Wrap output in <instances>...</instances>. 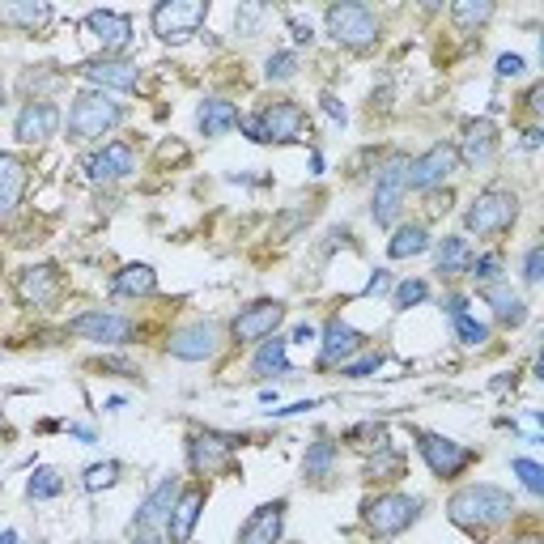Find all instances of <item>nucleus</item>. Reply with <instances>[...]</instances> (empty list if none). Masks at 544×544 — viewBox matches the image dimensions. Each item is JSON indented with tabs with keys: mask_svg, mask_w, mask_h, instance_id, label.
Masks as SVG:
<instances>
[{
	"mask_svg": "<svg viewBox=\"0 0 544 544\" xmlns=\"http://www.w3.org/2000/svg\"><path fill=\"white\" fill-rule=\"evenodd\" d=\"M362 349H366V336L357 332L353 323H345L340 315H332L328 323H323V332H319V366H345Z\"/></svg>",
	"mask_w": 544,
	"mask_h": 544,
	"instance_id": "nucleus-16",
	"label": "nucleus"
},
{
	"mask_svg": "<svg viewBox=\"0 0 544 544\" xmlns=\"http://www.w3.org/2000/svg\"><path fill=\"white\" fill-rule=\"evenodd\" d=\"M264 77L272 85H285L298 77V51H272V56L264 60Z\"/></svg>",
	"mask_w": 544,
	"mask_h": 544,
	"instance_id": "nucleus-37",
	"label": "nucleus"
},
{
	"mask_svg": "<svg viewBox=\"0 0 544 544\" xmlns=\"http://www.w3.org/2000/svg\"><path fill=\"white\" fill-rule=\"evenodd\" d=\"M119 476H124V464H119V459H102V464H90V468L81 472V485L90 489V493H98V489H115Z\"/></svg>",
	"mask_w": 544,
	"mask_h": 544,
	"instance_id": "nucleus-36",
	"label": "nucleus"
},
{
	"mask_svg": "<svg viewBox=\"0 0 544 544\" xmlns=\"http://www.w3.org/2000/svg\"><path fill=\"white\" fill-rule=\"evenodd\" d=\"M515 217H519V196L510 192V187H485V192L468 204L464 226L476 238H493V234H506L515 226Z\"/></svg>",
	"mask_w": 544,
	"mask_h": 544,
	"instance_id": "nucleus-5",
	"label": "nucleus"
},
{
	"mask_svg": "<svg viewBox=\"0 0 544 544\" xmlns=\"http://www.w3.org/2000/svg\"><path fill=\"white\" fill-rule=\"evenodd\" d=\"M442 311H447L451 319L468 315V298H464V294H447V298H442Z\"/></svg>",
	"mask_w": 544,
	"mask_h": 544,
	"instance_id": "nucleus-48",
	"label": "nucleus"
},
{
	"mask_svg": "<svg viewBox=\"0 0 544 544\" xmlns=\"http://www.w3.org/2000/svg\"><path fill=\"white\" fill-rule=\"evenodd\" d=\"M493 17V0H459V5H451V22L459 34H472L476 26H485Z\"/></svg>",
	"mask_w": 544,
	"mask_h": 544,
	"instance_id": "nucleus-34",
	"label": "nucleus"
},
{
	"mask_svg": "<svg viewBox=\"0 0 544 544\" xmlns=\"http://www.w3.org/2000/svg\"><path fill=\"white\" fill-rule=\"evenodd\" d=\"M281 323H285V302H277V298H260V302H251V306H243V311L234 315L230 336L238 340V345H255V340L277 336Z\"/></svg>",
	"mask_w": 544,
	"mask_h": 544,
	"instance_id": "nucleus-12",
	"label": "nucleus"
},
{
	"mask_svg": "<svg viewBox=\"0 0 544 544\" xmlns=\"http://www.w3.org/2000/svg\"><path fill=\"white\" fill-rule=\"evenodd\" d=\"M68 332L90 340V345H128L136 336V323L115 311H85L77 319H68Z\"/></svg>",
	"mask_w": 544,
	"mask_h": 544,
	"instance_id": "nucleus-13",
	"label": "nucleus"
},
{
	"mask_svg": "<svg viewBox=\"0 0 544 544\" xmlns=\"http://www.w3.org/2000/svg\"><path fill=\"white\" fill-rule=\"evenodd\" d=\"M132 544H166V536L158 527H145V532H132Z\"/></svg>",
	"mask_w": 544,
	"mask_h": 544,
	"instance_id": "nucleus-51",
	"label": "nucleus"
},
{
	"mask_svg": "<svg viewBox=\"0 0 544 544\" xmlns=\"http://www.w3.org/2000/svg\"><path fill=\"white\" fill-rule=\"evenodd\" d=\"M77 77L90 81V90H136L141 85V68L124 56H102V60H85L73 68Z\"/></svg>",
	"mask_w": 544,
	"mask_h": 544,
	"instance_id": "nucleus-17",
	"label": "nucleus"
},
{
	"mask_svg": "<svg viewBox=\"0 0 544 544\" xmlns=\"http://www.w3.org/2000/svg\"><path fill=\"white\" fill-rule=\"evenodd\" d=\"M379 289H387V272H374L370 285H366V294H379Z\"/></svg>",
	"mask_w": 544,
	"mask_h": 544,
	"instance_id": "nucleus-55",
	"label": "nucleus"
},
{
	"mask_svg": "<svg viewBox=\"0 0 544 544\" xmlns=\"http://www.w3.org/2000/svg\"><path fill=\"white\" fill-rule=\"evenodd\" d=\"M179 476H162V481L158 485H153L149 489V498L141 502V510H136V515H132V532H145V527H158L166 515H170V506H175V498H179Z\"/></svg>",
	"mask_w": 544,
	"mask_h": 544,
	"instance_id": "nucleus-24",
	"label": "nucleus"
},
{
	"mask_svg": "<svg viewBox=\"0 0 544 544\" xmlns=\"http://www.w3.org/2000/svg\"><path fill=\"white\" fill-rule=\"evenodd\" d=\"M204 22H209V5L204 0H162L153 9V34L162 43H187Z\"/></svg>",
	"mask_w": 544,
	"mask_h": 544,
	"instance_id": "nucleus-7",
	"label": "nucleus"
},
{
	"mask_svg": "<svg viewBox=\"0 0 544 544\" xmlns=\"http://www.w3.org/2000/svg\"><path fill=\"white\" fill-rule=\"evenodd\" d=\"M285 26H289V30H294V39H298V43H311V39H315V30H311V22H298V17H285Z\"/></svg>",
	"mask_w": 544,
	"mask_h": 544,
	"instance_id": "nucleus-49",
	"label": "nucleus"
},
{
	"mask_svg": "<svg viewBox=\"0 0 544 544\" xmlns=\"http://www.w3.org/2000/svg\"><path fill=\"white\" fill-rule=\"evenodd\" d=\"M459 170V158H455V145H430L425 153H417L413 162H408V187L413 192H434V187H442L451 175Z\"/></svg>",
	"mask_w": 544,
	"mask_h": 544,
	"instance_id": "nucleus-15",
	"label": "nucleus"
},
{
	"mask_svg": "<svg viewBox=\"0 0 544 544\" xmlns=\"http://www.w3.org/2000/svg\"><path fill=\"white\" fill-rule=\"evenodd\" d=\"M523 145L536 149V145H540V128H527V132H523Z\"/></svg>",
	"mask_w": 544,
	"mask_h": 544,
	"instance_id": "nucleus-56",
	"label": "nucleus"
},
{
	"mask_svg": "<svg viewBox=\"0 0 544 544\" xmlns=\"http://www.w3.org/2000/svg\"><path fill=\"white\" fill-rule=\"evenodd\" d=\"M281 527H285V498L264 502L251 510L243 527H238V544H277Z\"/></svg>",
	"mask_w": 544,
	"mask_h": 544,
	"instance_id": "nucleus-23",
	"label": "nucleus"
},
{
	"mask_svg": "<svg viewBox=\"0 0 544 544\" xmlns=\"http://www.w3.org/2000/svg\"><path fill=\"white\" fill-rule=\"evenodd\" d=\"M323 111H328L336 124H345V107H340V98L336 94H323Z\"/></svg>",
	"mask_w": 544,
	"mask_h": 544,
	"instance_id": "nucleus-50",
	"label": "nucleus"
},
{
	"mask_svg": "<svg viewBox=\"0 0 544 544\" xmlns=\"http://www.w3.org/2000/svg\"><path fill=\"white\" fill-rule=\"evenodd\" d=\"M515 515V498L498 485H468L447 502V519L468 536H485Z\"/></svg>",
	"mask_w": 544,
	"mask_h": 544,
	"instance_id": "nucleus-1",
	"label": "nucleus"
},
{
	"mask_svg": "<svg viewBox=\"0 0 544 544\" xmlns=\"http://www.w3.org/2000/svg\"><path fill=\"white\" fill-rule=\"evenodd\" d=\"M243 447V434H221V430H192L187 434V464L196 476L226 472L234 451Z\"/></svg>",
	"mask_w": 544,
	"mask_h": 544,
	"instance_id": "nucleus-6",
	"label": "nucleus"
},
{
	"mask_svg": "<svg viewBox=\"0 0 544 544\" xmlns=\"http://www.w3.org/2000/svg\"><path fill=\"white\" fill-rule=\"evenodd\" d=\"M0 107H5V81H0Z\"/></svg>",
	"mask_w": 544,
	"mask_h": 544,
	"instance_id": "nucleus-59",
	"label": "nucleus"
},
{
	"mask_svg": "<svg viewBox=\"0 0 544 544\" xmlns=\"http://www.w3.org/2000/svg\"><path fill=\"white\" fill-rule=\"evenodd\" d=\"M510 544H544L536 532H527V536H515V540H510Z\"/></svg>",
	"mask_w": 544,
	"mask_h": 544,
	"instance_id": "nucleus-57",
	"label": "nucleus"
},
{
	"mask_svg": "<svg viewBox=\"0 0 544 544\" xmlns=\"http://www.w3.org/2000/svg\"><path fill=\"white\" fill-rule=\"evenodd\" d=\"M455 158L464 166H476V170L498 158V128H493V119H468L464 141L455 145Z\"/></svg>",
	"mask_w": 544,
	"mask_h": 544,
	"instance_id": "nucleus-20",
	"label": "nucleus"
},
{
	"mask_svg": "<svg viewBox=\"0 0 544 544\" xmlns=\"http://www.w3.org/2000/svg\"><path fill=\"white\" fill-rule=\"evenodd\" d=\"M311 340H319V332L311 328V323H298V328H294V345H311Z\"/></svg>",
	"mask_w": 544,
	"mask_h": 544,
	"instance_id": "nucleus-53",
	"label": "nucleus"
},
{
	"mask_svg": "<svg viewBox=\"0 0 544 544\" xmlns=\"http://www.w3.org/2000/svg\"><path fill=\"white\" fill-rule=\"evenodd\" d=\"M455 336L464 340L468 349H481L485 340H489V328H485L481 319H472V315H459V319H455Z\"/></svg>",
	"mask_w": 544,
	"mask_h": 544,
	"instance_id": "nucleus-42",
	"label": "nucleus"
},
{
	"mask_svg": "<svg viewBox=\"0 0 544 544\" xmlns=\"http://www.w3.org/2000/svg\"><path fill=\"white\" fill-rule=\"evenodd\" d=\"M51 22V5L43 0H0V26H13V30H43Z\"/></svg>",
	"mask_w": 544,
	"mask_h": 544,
	"instance_id": "nucleus-29",
	"label": "nucleus"
},
{
	"mask_svg": "<svg viewBox=\"0 0 544 544\" xmlns=\"http://www.w3.org/2000/svg\"><path fill=\"white\" fill-rule=\"evenodd\" d=\"M345 438H349V442H357V447H374V451H383V447H387V430H383V425H374V421L353 425V430H349Z\"/></svg>",
	"mask_w": 544,
	"mask_h": 544,
	"instance_id": "nucleus-43",
	"label": "nucleus"
},
{
	"mask_svg": "<svg viewBox=\"0 0 544 544\" xmlns=\"http://www.w3.org/2000/svg\"><path fill=\"white\" fill-rule=\"evenodd\" d=\"M0 544H22V536H17V532H0Z\"/></svg>",
	"mask_w": 544,
	"mask_h": 544,
	"instance_id": "nucleus-58",
	"label": "nucleus"
},
{
	"mask_svg": "<svg viewBox=\"0 0 544 544\" xmlns=\"http://www.w3.org/2000/svg\"><path fill=\"white\" fill-rule=\"evenodd\" d=\"M421 519V498H408L400 489H387V493H374V498L362 502V523L374 540H391L408 532Z\"/></svg>",
	"mask_w": 544,
	"mask_h": 544,
	"instance_id": "nucleus-3",
	"label": "nucleus"
},
{
	"mask_svg": "<svg viewBox=\"0 0 544 544\" xmlns=\"http://www.w3.org/2000/svg\"><path fill=\"white\" fill-rule=\"evenodd\" d=\"M404 192H408V158H391L383 166V175L374 179V200H370L374 226H396Z\"/></svg>",
	"mask_w": 544,
	"mask_h": 544,
	"instance_id": "nucleus-11",
	"label": "nucleus"
},
{
	"mask_svg": "<svg viewBox=\"0 0 544 544\" xmlns=\"http://www.w3.org/2000/svg\"><path fill=\"white\" fill-rule=\"evenodd\" d=\"M323 22H328V34L340 47H353V51H362L379 39V17L366 5H332Z\"/></svg>",
	"mask_w": 544,
	"mask_h": 544,
	"instance_id": "nucleus-8",
	"label": "nucleus"
},
{
	"mask_svg": "<svg viewBox=\"0 0 544 544\" xmlns=\"http://www.w3.org/2000/svg\"><path fill=\"white\" fill-rule=\"evenodd\" d=\"M311 408H319L315 400H298V404H289V408H277V417H298V413H311Z\"/></svg>",
	"mask_w": 544,
	"mask_h": 544,
	"instance_id": "nucleus-52",
	"label": "nucleus"
},
{
	"mask_svg": "<svg viewBox=\"0 0 544 544\" xmlns=\"http://www.w3.org/2000/svg\"><path fill=\"white\" fill-rule=\"evenodd\" d=\"M60 493H64V476L56 468H34V476L26 481L30 502H47V498H60Z\"/></svg>",
	"mask_w": 544,
	"mask_h": 544,
	"instance_id": "nucleus-35",
	"label": "nucleus"
},
{
	"mask_svg": "<svg viewBox=\"0 0 544 544\" xmlns=\"http://www.w3.org/2000/svg\"><path fill=\"white\" fill-rule=\"evenodd\" d=\"M523 281L527 285H540L544 281V247L540 243L527 247V255H523Z\"/></svg>",
	"mask_w": 544,
	"mask_h": 544,
	"instance_id": "nucleus-46",
	"label": "nucleus"
},
{
	"mask_svg": "<svg viewBox=\"0 0 544 544\" xmlns=\"http://www.w3.org/2000/svg\"><path fill=\"white\" fill-rule=\"evenodd\" d=\"M430 251V230L421 226V221H408V226H400L396 234H391L387 243V255L391 260H413V255Z\"/></svg>",
	"mask_w": 544,
	"mask_h": 544,
	"instance_id": "nucleus-32",
	"label": "nucleus"
},
{
	"mask_svg": "<svg viewBox=\"0 0 544 544\" xmlns=\"http://www.w3.org/2000/svg\"><path fill=\"white\" fill-rule=\"evenodd\" d=\"M111 294L115 298H149V294H158V272H153L149 264H124L111 277Z\"/></svg>",
	"mask_w": 544,
	"mask_h": 544,
	"instance_id": "nucleus-28",
	"label": "nucleus"
},
{
	"mask_svg": "<svg viewBox=\"0 0 544 544\" xmlns=\"http://www.w3.org/2000/svg\"><path fill=\"white\" fill-rule=\"evenodd\" d=\"M417 451H421L425 464H430V472L442 476V481H455V476L476 459L472 447H464V442H455L447 434H434V430H421L417 434Z\"/></svg>",
	"mask_w": 544,
	"mask_h": 544,
	"instance_id": "nucleus-10",
	"label": "nucleus"
},
{
	"mask_svg": "<svg viewBox=\"0 0 544 544\" xmlns=\"http://www.w3.org/2000/svg\"><path fill=\"white\" fill-rule=\"evenodd\" d=\"M26 183H30V170L17 153H0V217H9L17 204L26 196Z\"/></svg>",
	"mask_w": 544,
	"mask_h": 544,
	"instance_id": "nucleus-25",
	"label": "nucleus"
},
{
	"mask_svg": "<svg viewBox=\"0 0 544 544\" xmlns=\"http://www.w3.org/2000/svg\"><path fill=\"white\" fill-rule=\"evenodd\" d=\"M68 434H73V438H81L85 447H94V442H98V434L90 430V425H68Z\"/></svg>",
	"mask_w": 544,
	"mask_h": 544,
	"instance_id": "nucleus-54",
	"label": "nucleus"
},
{
	"mask_svg": "<svg viewBox=\"0 0 544 544\" xmlns=\"http://www.w3.org/2000/svg\"><path fill=\"white\" fill-rule=\"evenodd\" d=\"M468 277L476 281V289L498 285V281H502V255H498V251H485L481 260H472V264H468Z\"/></svg>",
	"mask_w": 544,
	"mask_h": 544,
	"instance_id": "nucleus-38",
	"label": "nucleus"
},
{
	"mask_svg": "<svg viewBox=\"0 0 544 544\" xmlns=\"http://www.w3.org/2000/svg\"><path fill=\"white\" fill-rule=\"evenodd\" d=\"M132 170H136V149L128 141H107L85 162V175L94 183H119V179H128Z\"/></svg>",
	"mask_w": 544,
	"mask_h": 544,
	"instance_id": "nucleus-21",
	"label": "nucleus"
},
{
	"mask_svg": "<svg viewBox=\"0 0 544 544\" xmlns=\"http://www.w3.org/2000/svg\"><path fill=\"white\" fill-rule=\"evenodd\" d=\"M510 472L519 476L527 493H536V498L544 493V468L536 464V459H523V455H519V459H510Z\"/></svg>",
	"mask_w": 544,
	"mask_h": 544,
	"instance_id": "nucleus-40",
	"label": "nucleus"
},
{
	"mask_svg": "<svg viewBox=\"0 0 544 544\" xmlns=\"http://www.w3.org/2000/svg\"><path fill=\"white\" fill-rule=\"evenodd\" d=\"M221 345H226V328L213 319H196V323H187V328L170 332L166 353L179 357V362H209V357H217Z\"/></svg>",
	"mask_w": 544,
	"mask_h": 544,
	"instance_id": "nucleus-9",
	"label": "nucleus"
},
{
	"mask_svg": "<svg viewBox=\"0 0 544 544\" xmlns=\"http://www.w3.org/2000/svg\"><path fill=\"white\" fill-rule=\"evenodd\" d=\"M434 264H438L442 277H459V272H468V264H472L468 238H464V234H447V238L438 243V251H434Z\"/></svg>",
	"mask_w": 544,
	"mask_h": 544,
	"instance_id": "nucleus-30",
	"label": "nucleus"
},
{
	"mask_svg": "<svg viewBox=\"0 0 544 544\" xmlns=\"http://www.w3.org/2000/svg\"><path fill=\"white\" fill-rule=\"evenodd\" d=\"M119 124H124V107L107 90H81L68 107V136L73 141H98Z\"/></svg>",
	"mask_w": 544,
	"mask_h": 544,
	"instance_id": "nucleus-4",
	"label": "nucleus"
},
{
	"mask_svg": "<svg viewBox=\"0 0 544 544\" xmlns=\"http://www.w3.org/2000/svg\"><path fill=\"white\" fill-rule=\"evenodd\" d=\"M430 298V285L425 281H400L396 285V311H408V306H417Z\"/></svg>",
	"mask_w": 544,
	"mask_h": 544,
	"instance_id": "nucleus-45",
	"label": "nucleus"
},
{
	"mask_svg": "<svg viewBox=\"0 0 544 544\" xmlns=\"http://www.w3.org/2000/svg\"><path fill=\"white\" fill-rule=\"evenodd\" d=\"M60 132V107L47 98H30L22 111H17V124H13V136L22 145H43L51 136Z\"/></svg>",
	"mask_w": 544,
	"mask_h": 544,
	"instance_id": "nucleus-18",
	"label": "nucleus"
},
{
	"mask_svg": "<svg viewBox=\"0 0 544 544\" xmlns=\"http://www.w3.org/2000/svg\"><path fill=\"white\" fill-rule=\"evenodd\" d=\"M264 17H268L264 5H238V13H234V30L243 34V39H251V34H260Z\"/></svg>",
	"mask_w": 544,
	"mask_h": 544,
	"instance_id": "nucleus-41",
	"label": "nucleus"
},
{
	"mask_svg": "<svg viewBox=\"0 0 544 544\" xmlns=\"http://www.w3.org/2000/svg\"><path fill=\"white\" fill-rule=\"evenodd\" d=\"M85 30L94 34V39L102 43V56H119L136 34H132V17L128 13H115V9H94L85 13Z\"/></svg>",
	"mask_w": 544,
	"mask_h": 544,
	"instance_id": "nucleus-19",
	"label": "nucleus"
},
{
	"mask_svg": "<svg viewBox=\"0 0 544 544\" xmlns=\"http://www.w3.org/2000/svg\"><path fill=\"white\" fill-rule=\"evenodd\" d=\"M17 302L30 306V311H47L51 302L64 294V272L56 264H30L17 272Z\"/></svg>",
	"mask_w": 544,
	"mask_h": 544,
	"instance_id": "nucleus-14",
	"label": "nucleus"
},
{
	"mask_svg": "<svg viewBox=\"0 0 544 544\" xmlns=\"http://www.w3.org/2000/svg\"><path fill=\"white\" fill-rule=\"evenodd\" d=\"M481 294L493 306V319H498V323H506V328H523V323H527V302H523L519 289H510L506 281H498V285L481 289Z\"/></svg>",
	"mask_w": 544,
	"mask_h": 544,
	"instance_id": "nucleus-27",
	"label": "nucleus"
},
{
	"mask_svg": "<svg viewBox=\"0 0 544 544\" xmlns=\"http://www.w3.org/2000/svg\"><path fill=\"white\" fill-rule=\"evenodd\" d=\"M379 366H383V353H362V357H353V362L340 366V374H345V379H370Z\"/></svg>",
	"mask_w": 544,
	"mask_h": 544,
	"instance_id": "nucleus-44",
	"label": "nucleus"
},
{
	"mask_svg": "<svg viewBox=\"0 0 544 544\" xmlns=\"http://www.w3.org/2000/svg\"><path fill=\"white\" fill-rule=\"evenodd\" d=\"M243 128L255 145H289V141H306L311 136V115H306L294 98H277V102H268V107L260 115H251L243 119Z\"/></svg>",
	"mask_w": 544,
	"mask_h": 544,
	"instance_id": "nucleus-2",
	"label": "nucleus"
},
{
	"mask_svg": "<svg viewBox=\"0 0 544 544\" xmlns=\"http://www.w3.org/2000/svg\"><path fill=\"white\" fill-rule=\"evenodd\" d=\"M238 124H243V111H238L230 98H204L200 107H196V128L204 136H226Z\"/></svg>",
	"mask_w": 544,
	"mask_h": 544,
	"instance_id": "nucleus-26",
	"label": "nucleus"
},
{
	"mask_svg": "<svg viewBox=\"0 0 544 544\" xmlns=\"http://www.w3.org/2000/svg\"><path fill=\"white\" fill-rule=\"evenodd\" d=\"M200 510H204V485H183L175 506L166 515V540L170 544H187L200 523Z\"/></svg>",
	"mask_w": 544,
	"mask_h": 544,
	"instance_id": "nucleus-22",
	"label": "nucleus"
},
{
	"mask_svg": "<svg viewBox=\"0 0 544 544\" xmlns=\"http://www.w3.org/2000/svg\"><path fill=\"white\" fill-rule=\"evenodd\" d=\"M285 345H289V340H281V336H268V340H260V349H255V357H251L255 379H272V374H289Z\"/></svg>",
	"mask_w": 544,
	"mask_h": 544,
	"instance_id": "nucleus-31",
	"label": "nucleus"
},
{
	"mask_svg": "<svg viewBox=\"0 0 544 544\" xmlns=\"http://www.w3.org/2000/svg\"><path fill=\"white\" fill-rule=\"evenodd\" d=\"M336 459H340V447H336V442H332V438H315L311 447H306L302 476H306V481H323V476H332Z\"/></svg>",
	"mask_w": 544,
	"mask_h": 544,
	"instance_id": "nucleus-33",
	"label": "nucleus"
},
{
	"mask_svg": "<svg viewBox=\"0 0 544 544\" xmlns=\"http://www.w3.org/2000/svg\"><path fill=\"white\" fill-rule=\"evenodd\" d=\"M527 73V60L515 56V51H506V56H498V77H510V81H519Z\"/></svg>",
	"mask_w": 544,
	"mask_h": 544,
	"instance_id": "nucleus-47",
	"label": "nucleus"
},
{
	"mask_svg": "<svg viewBox=\"0 0 544 544\" xmlns=\"http://www.w3.org/2000/svg\"><path fill=\"white\" fill-rule=\"evenodd\" d=\"M404 472V459L391 451V447H383V451H374V459L366 464V476H379V481H396V476Z\"/></svg>",
	"mask_w": 544,
	"mask_h": 544,
	"instance_id": "nucleus-39",
	"label": "nucleus"
}]
</instances>
